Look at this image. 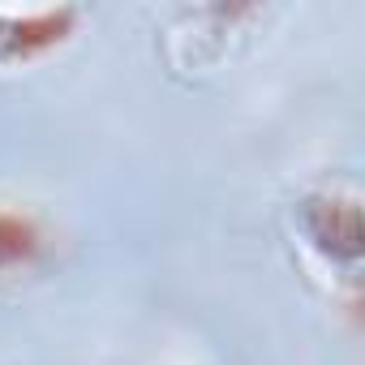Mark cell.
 I'll use <instances>...</instances> for the list:
<instances>
[{"mask_svg":"<svg viewBox=\"0 0 365 365\" xmlns=\"http://www.w3.org/2000/svg\"><path fill=\"white\" fill-rule=\"evenodd\" d=\"M78 9H0V65H26L73 39Z\"/></svg>","mask_w":365,"mask_h":365,"instance_id":"6da1fadb","label":"cell"},{"mask_svg":"<svg viewBox=\"0 0 365 365\" xmlns=\"http://www.w3.org/2000/svg\"><path fill=\"white\" fill-rule=\"evenodd\" d=\"M43 254H48V232L39 215H31L26 207L0 202V275L35 271Z\"/></svg>","mask_w":365,"mask_h":365,"instance_id":"7a4b0ae2","label":"cell"}]
</instances>
